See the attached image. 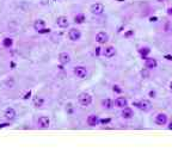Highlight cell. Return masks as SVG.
Segmentation results:
<instances>
[{
	"instance_id": "obj_26",
	"label": "cell",
	"mask_w": 172,
	"mask_h": 161,
	"mask_svg": "<svg viewBox=\"0 0 172 161\" xmlns=\"http://www.w3.org/2000/svg\"><path fill=\"white\" fill-rule=\"evenodd\" d=\"M30 96H31V91H29V92H28V93H25V96H24V97H23V99H28V98H29V97H30Z\"/></svg>"
},
{
	"instance_id": "obj_30",
	"label": "cell",
	"mask_w": 172,
	"mask_h": 161,
	"mask_svg": "<svg viewBox=\"0 0 172 161\" xmlns=\"http://www.w3.org/2000/svg\"><path fill=\"white\" fill-rule=\"evenodd\" d=\"M168 129H170V130H172V122H171V123H170V125H168Z\"/></svg>"
},
{
	"instance_id": "obj_5",
	"label": "cell",
	"mask_w": 172,
	"mask_h": 161,
	"mask_svg": "<svg viewBox=\"0 0 172 161\" xmlns=\"http://www.w3.org/2000/svg\"><path fill=\"white\" fill-rule=\"evenodd\" d=\"M81 37V32L80 30L78 29H71L70 31H68V38H70L71 41H79Z\"/></svg>"
},
{
	"instance_id": "obj_22",
	"label": "cell",
	"mask_w": 172,
	"mask_h": 161,
	"mask_svg": "<svg viewBox=\"0 0 172 161\" xmlns=\"http://www.w3.org/2000/svg\"><path fill=\"white\" fill-rule=\"evenodd\" d=\"M112 91L116 92V93H121V92H122V88H119L118 85H114V86H112Z\"/></svg>"
},
{
	"instance_id": "obj_4",
	"label": "cell",
	"mask_w": 172,
	"mask_h": 161,
	"mask_svg": "<svg viewBox=\"0 0 172 161\" xmlns=\"http://www.w3.org/2000/svg\"><path fill=\"white\" fill-rule=\"evenodd\" d=\"M74 74L77 75V78H79V79H84V78H86V75H87V69H86L85 67H82V66H77V67H74Z\"/></svg>"
},
{
	"instance_id": "obj_32",
	"label": "cell",
	"mask_w": 172,
	"mask_h": 161,
	"mask_svg": "<svg viewBox=\"0 0 172 161\" xmlns=\"http://www.w3.org/2000/svg\"><path fill=\"white\" fill-rule=\"evenodd\" d=\"M170 88H171V91H172V81H171V84H170Z\"/></svg>"
},
{
	"instance_id": "obj_9",
	"label": "cell",
	"mask_w": 172,
	"mask_h": 161,
	"mask_svg": "<svg viewBox=\"0 0 172 161\" xmlns=\"http://www.w3.org/2000/svg\"><path fill=\"white\" fill-rule=\"evenodd\" d=\"M49 125H50V119L47 116H41L38 118V127L40 128L47 129V128H49Z\"/></svg>"
},
{
	"instance_id": "obj_31",
	"label": "cell",
	"mask_w": 172,
	"mask_h": 161,
	"mask_svg": "<svg viewBox=\"0 0 172 161\" xmlns=\"http://www.w3.org/2000/svg\"><path fill=\"white\" fill-rule=\"evenodd\" d=\"M166 59H167V60H172V56H170V55H167V56H166Z\"/></svg>"
},
{
	"instance_id": "obj_7",
	"label": "cell",
	"mask_w": 172,
	"mask_h": 161,
	"mask_svg": "<svg viewBox=\"0 0 172 161\" xmlns=\"http://www.w3.org/2000/svg\"><path fill=\"white\" fill-rule=\"evenodd\" d=\"M102 54H103V56H105V57H112L116 55V49H115V47L109 45V47H105L103 49Z\"/></svg>"
},
{
	"instance_id": "obj_33",
	"label": "cell",
	"mask_w": 172,
	"mask_h": 161,
	"mask_svg": "<svg viewBox=\"0 0 172 161\" xmlns=\"http://www.w3.org/2000/svg\"><path fill=\"white\" fill-rule=\"evenodd\" d=\"M158 1H160V3H163V1H164V0H158Z\"/></svg>"
},
{
	"instance_id": "obj_1",
	"label": "cell",
	"mask_w": 172,
	"mask_h": 161,
	"mask_svg": "<svg viewBox=\"0 0 172 161\" xmlns=\"http://www.w3.org/2000/svg\"><path fill=\"white\" fill-rule=\"evenodd\" d=\"M78 103H79L81 106H89V105H91V103H92V97H91V94L86 93V92H81V93L78 96Z\"/></svg>"
},
{
	"instance_id": "obj_13",
	"label": "cell",
	"mask_w": 172,
	"mask_h": 161,
	"mask_svg": "<svg viewBox=\"0 0 172 161\" xmlns=\"http://www.w3.org/2000/svg\"><path fill=\"white\" fill-rule=\"evenodd\" d=\"M156 123L158 125H165L167 123V115H165V113H158L156 116Z\"/></svg>"
},
{
	"instance_id": "obj_11",
	"label": "cell",
	"mask_w": 172,
	"mask_h": 161,
	"mask_svg": "<svg viewBox=\"0 0 172 161\" xmlns=\"http://www.w3.org/2000/svg\"><path fill=\"white\" fill-rule=\"evenodd\" d=\"M86 122H87V125H90V127H96V125H98L100 123V119L96 115H90L87 117V119H86Z\"/></svg>"
},
{
	"instance_id": "obj_8",
	"label": "cell",
	"mask_w": 172,
	"mask_h": 161,
	"mask_svg": "<svg viewBox=\"0 0 172 161\" xmlns=\"http://www.w3.org/2000/svg\"><path fill=\"white\" fill-rule=\"evenodd\" d=\"M114 104H115L116 107H118V109H123V107H127L128 101H127V99L124 97H118V98L115 99Z\"/></svg>"
},
{
	"instance_id": "obj_6",
	"label": "cell",
	"mask_w": 172,
	"mask_h": 161,
	"mask_svg": "<svg viewBox=\"0 0 172 161\" xmlns=\"http://www.w3.org/2000/svg\"><path fill=\"white\" fill-rule=\"evenodd\" d=\"M96 41L99 44H104V43H107L109 41V35L107 32H104V31H100V32H98L96 35Z\"/></svg>"
},
{
	"instance_id": "obj_3",
	"label": "cell",
	"mask_w": 172,
	"mask_h": 161,
	"mask_svg": "<svg viewBox=\"0 0 172 161\" xmlns=\"http://www.w3.org/2000/svg\"><path fill=\"white\" fill-rule=\"evenodd\" d=\"M104 10H105L104 5L100 4V3L92 4V5H91V7H90L91 13H92V14H97V16H98V14H102L103 12H104Z\"/></svg>"
},
{
	"instance_id": "obj_19",
	"label": "cell",
	"mask_w": 172,
	"mask_h": 161,
	"mask_svg": "<svg viewBox=\"0 0 172 161\" xmlns=\"http://www.w3.org/2000/svg\"><path fill=\"white\" fill-rule=\"evenodd\" d=\"M43 104H44V99L42 97L37 96L35 99H33V105H35L36 107H41V106H43Z\"/></svg>"
},
{
	"instance_id": "obj_15",
	"label": "cell",
	"mask_w": 172,
	"mask_h": 161,
	"mask_svg": "<svg viewBox=\"0 0 172 161\" xmlns=\"http://www.w3.org/2000/svg\"><path fill=\"white\" fill-rule=\"evenodd\" d=\"M4 117H5L7 121H12V119L16 117V111H14V109H12V107H7V109L5 110V112H4Z\"/></svg>"
},
{
	"instance_id": "obj_16",
	"label": "cell",
	"mask_w": 172,
	"mask_h": 161,
	"mask_svg": "<svg viewBox=\"0 0 172 161\" xmlns=\"http://www.w3.org/2000/svg\"><path fill=\"white\" fill-rule=\"evenodd\" d=\"M133 116H134V112L130 107H123L122 109V117L124 119H130Z\"/></svg>"
},
{
	"instance_id": "obj_23",
	"label": "cell",
	"mask_w": 172,
	"mask_h": 161,
	"mask_svg": "<svg viewBox=\"0 0 172 161\" xmlns=\"http://www.w3.org/2000/svg\"><path fill=\"white\" fill-rule=\"evenodd\" d=\"M148 52H149V49H148V48H142V49L140 50V54H141L142 56H145L146 54H148Z\"/></svg>"
},
{
	"instance_id": "obj_14",
	"label": "cell",
	"mask_w": 172,
	"mask_h": 161,
	"mask_svg": "<svg viewBox=\"0 0 172 161\" xmlns=\"http://www.w3.org/2000/svg\"><path fill=\"white\" fill-rule=\"evenodd\" d=\"M70 61H71L70 54H67V52H60V55H59V62L61 65H67Z\"/></svg>"
},
{
	"instance_id": "obj_18",
	"label": "cell",
	"mask_w": 172,
	"mask_h": 161,
	"mask_svg": "<svg viewBox=\"0 0 172 161\" xmlns=\"http://www.w3.org/2000/svg\"><path fill=\"white\" fill-rule=\"evenodd\" d=\"M85 22V16L82 13H79L74 17V23L75 24H82Z\"/></svg>"
},
{
	"instance_id": "obj_24",
	"label": "cell",
	"mask_w": 172,
	"mask_h": 161,
	"mask_svg": "<svg viewBox=\"0 0 172 161\" xmlns=\"http://www.w3.org/2000/svg\"><path fill=\"white\" fill-rule=\"evenodd\" d=\"M50 32V29H47V28H43L42 30L38 31V33H49Z\"/></svg>"
},
{
	"instance_id": "obj_12",
	"label": "cell",
	"mask_w": 172,
	"mask_h": 161,
	"mask_svg": "<svg viewBox=\"0 0 172 161\" xmlns=\"http://www.w3.org/2000/svg\"><path fill=\"white\" fill-rule=\"evenodd\" d=\"M158 66V62L156 59H152V57H147L145 60V67L147 69H154V68H157Z\"/></svg>"
},
{
	"instance_id": "obj_25",
	"label": "cell",
	"mask_w": 172,
	"mask_h": 161,
	"mask_svg": "<svg viewBox=\"0 0 172 161\" xmlns=\"http://www.w3.org/2000/svg\"><path fill=\"white\" fill-rule=\"evenodd\" d=\"M109 122H110L109 118H107V119H100V123H102V124H107V123H109Z\"/></svg>"
},
{
	"instance_id": "obj_28",
	"label": "cell",
	"mask_w": 172,
	"mask_h": 161,
	"mask_svg": "<svg viewBox=\"0 0 172 161\" xmlns=\"http://www.w3.org/2000/svg\"><path fill=\"white\" fill-rule=\"evenodd\" d=\"M149 96H151V98H154V96H156V93H154V92H149Z\"/></svg>"
},
{
	"instance_id": "obj_17",
	"label": "cell",
	"mask_w": 172,
	"mask_h": 161,
	"mask_svg": "<svg viewBox=\"0 0 172 161\" xmlns=\"http://www.w3.org/2000/svg\"><path fill=\"white\" fill-rule=\"evenodd\" d=\"M43 28H45V21H43V19H37V21H35V23H33V29H35L37 32H38L40 30H42Z\"/></svg>"
},
{
	"instance_id": "obj_27",
	"label": "cell",
	"mask_w": 172,
	"mask_h": 161,
	"mask_svg": "<svg viewBox=\"0 0 172 161\" xmlns=\"http://www.w3.org/2000/svg\"><path fill=\"white\" fill-rule=\"evenodd\" d=\"M167 14H170V16H172V7H170V9L167 10Z\"/></svg>"
},
{
	"instance_id": "obj_29",
	"label": "cell",
	"mask_w": 172,
	"mask_h": 161,
	"mask_svg": "<svg viewBox=\"0 0 172 161\" xmlns=\"http://www.w3.org/2000/svg\"><path fill=\"white\" fill-rule=\"evenodd\" d=\"M7 125H9L7 123H5V124H1V125H0V128H4V127H7Z\"/></svg>"
},
{
	"instance_id": "obj_20",
	"label": "cell",
	"mask_w": 172,
	"mask_h": 161,
	"mask_svg": "<svg viewBox=\"0 0 172 161\" xmlns=\"http://www.w3.org/2000/svg\"><path fill=\"white\" fill-rule=\"evenodd\" d=\"M112 100L111 99H104V100H102V106L103 107H105V109H111V107H112Z\"/></svg>"
},
{
	"instance_id": "obj_2",
	"label": "cell",
	"mask_w": 172,
	"mask_h": 161,
	"mask_svg": "<svg viewBox=\"0 0 172 161\" xmlns=\"http://www.w3.org/2000/svg\"><path fill=\"white\" fill-rule=\"evenodd\" d=\"M139 109L141 110V111H144V112H148L149 110H151V107H152V104H151V101L149 100H147V99H141L139 103H136L135 104Z\"/></svg>"
},
{
	"instance_id": "obj_21",
	"label": "cell",
	"mask_w": 172,
	"mask_h": 161,
	"mask_svg": "<svg viewBox=\"0 0 172 161\" xmlns=\"http://www.w3.org/2000/svg\"><path fill=\"white\" fill-rule=\"evenodd\" d=\"M3 45L5 47V48H11L12 45H13V40L12 38H4L3 40Z\"/></svg>"
},
{
	"instance_id": "obj_10",
	"label": "cell",
	"mask_w": 172,
	"mask_h": 161,
	"mask_svg": "<svg viewBox=\"0 0 172 161\" xmlns=\"http://www.w3.org/2000/svg\"><path fill=\"white\" fill-rule=\"evenodd\" d=\"M56 25L60 26V28H67L68 25H70L68 18H67L66 16H60V17H58V19H56Z\"/></svg>"
}]
</instances>
